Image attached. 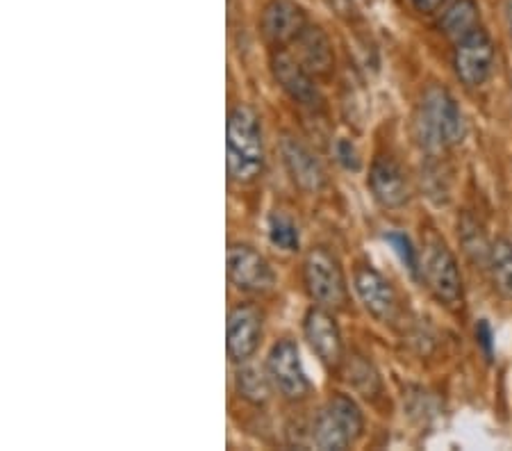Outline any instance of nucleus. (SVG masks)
<instances>
[{
	"label": "nucleus",
	"mask_w": 512,
	"mask_h": 451,
	"mask_svg": "<svg viewBox=\"0 0 512 451\" xmlns=\"http://www.w3.org/2000/svg\"><path fill=\"white\" fill-rule=\"evenodd\" d=\"M417 139L428 153L456 149L467 135V121L453 94L444 85H428L417 108Z\"/></svg>",
	"instance_id": "1"
},
{
	"label": "nucleus",
	"mask_w": 512,
	"mask_h": 451,
	"mask_svg": "<svg viewBox=\"0 0 512 451\" xmlns=\"http://www.w3.org/2000/svg\"><path fill=\"white\" fill-rule=\"evenodd\" d=\"M226 167L237 183H253L264 171V142L260 117L249 105H235L228 112Z\"/></svg>",
	"instance_id": "2"
},
{
	"label": "nucleus",
	"mask_w": 512,
	"mask_h": 451,
	"mask_svg": "<svg viewBox=\"0 0 512 451\" xmlns=\"http://www.w3.org/2000/svg\"><path fill=\"white\" fill-rule=\"evenodd\" d=\"M419 276L428 292L451 310H456L465 301V285H462V274L458 260L449 249V244L437 233L426 237L424 249L419 253Z\"/></svg>",
	"instance_id": "3"
},
{
	"label": "nucleus",
	"mask_w": 512,
	"mask_h": 451,
	"mask_svg": "<svg viewBox=\"0 0 512 451\" xmlns=\"http://www.w3.org/2000/svg\"><path fill=\"white\" fill-rule=\"evenodd\" d=\"M362 433H365V415L358 401L337 392L319 410L312 426V445L324 451H344L353 447Z\"/></svg>",
	"instance_id": "4"
},
{
	"label": "nucleus",
	"mask_w": 512,
	"mask_h": 451,
	"mask_svg": "<svg viewBox=\"0 0 512 451\" xmlns=\"http://www.w3.org/2000/svg\"><path fill=\"white\" fill-rule=\"evenodd\" d=\"M303 283L308 297L321 308L344 310L349 303V281H346L340 258L328 246H312L303 260Z\"/></svg>",
	"instance_id": "5"
},
{
	"label": "nucleus",
	"mask_w": 512,
	"mask_h": 451,
	"mask_svg": "<svg viewBox=\"0 0 512 451\" xmlns=\"http://www.w3.org/2000/svg\"><path fill=\"white\" fill-rule=\"evenodd\" d=\"M497 67V48L483 26L453 44V71L467 89L483 87Z\"/></svg>",
	"instance_id": "6"
},
{
	"label": "nucleus",
	"mask_w": 512,
	"mask_h": 451,
	"mask_svg": "<svg viewBox=\"0 0 512 451\" xmlns=\"http://www.w3.org/2000/svg\"><path fill=\"white\" fill-rule=\"evenodd\" d=\"M228 281L244 294H267L276 285L269 260L246 242H233L226 253Z\"/></svg>",
	"instance_id": "7"
},
{
	"label": "nucleus",
	"mask_w": 512,
	"mask_h": 451,
	"mask_svg": "<svg viewBox=\"0 0 512 451\" xmlns=\"http://www.w3.org/2000/svg\"><path fill=\"white\" fill-rule=\"evenodd\" d=\"M267 372L274 388L289 401H301L312 392V383L305 374L299 344L289 338L278 340L269 351Z\"/></svg>",
	"instance_id": "8"
},
{
	"label": "nucleus",
	"mask_w": 512,
	"mask_h": 451,
	"mask_svg": "<svg viewBox=\"0 0 512 451\" xmlns=\"http://www.w3.org/2000/svg\"><path fill=\"white\" fill-rule=\"evenodd\" d=\"M271 73H274L278 87L301 108L315 112L324 108V96H321L315 76L296 60V55L289 48H274V53H271Z\"/></svg>",
	"instance_id": "9"
},
{
	"label": "nucleus",
	"mask_w": 512,
	"mask_h": 451,
	"mask_svg": "<svg viewBox=\"0 0 512 451\" xmlns=\"http://www.w3.org/2000/svg\"><path fill=\"white\" fill-rule=\"evenodd\" d=\"M303 333L310 349L315 351L319 363L326 369L333 372V369H340L344 365V340L333 310L321 306L310 308L303 319Z\"/></svg>",
	"instance_id": "10"
},
{
	"label": "nucleus",
	"mask_w": 512,
	"mask_h": 451,
	"mask_svg": "<svg viewBox=\"0 0 512 451\" xmlns=\"http://www.w3.org/2000/svg\"><path fill=\"white\" fill-rule=\"evenodd\" d=\"M310 26V16L296 0H269L260 14V32L271 48H287Z\"/></svg>",
	"instance_id": "11"
},
{
	"label": "nucleus",
	"mask_w": 512,
	"mask_h": 451,
	"mask_svg": "<svg viewBox=\"0 0 512 451\" xmlns=\"http://www.w3.org/2000/svg\"><path fill=\"white\" fill-rule=\"evenodd\" d=\"M264 315L253 303H237L230 308L226 324V349L233 363H249L262 340Z\"/></svg>",
	"instance_id": "12"
},
{
	"label": "nucleus",
	"mask_w": 512,
	"mask_h": 451,
	"mask_svg": "<svg viewBox=\"0 0 512 451\" xmlns=\"http://www.w3.org/2000/svg\"><path fill=\"white\" fill-rule=\"evenodd\" d=\"M355 294L367 313L378 322H394L399 315V294L394 285L371 265H358L353 272Z\"/></svg>",
	"instance_id": "13"
},
{
	"label": "nucleus",
	"mask_w": 512,
	"mask_h": 451,
	"mask_svg": "<svg viewBox=\"0 0 512 451\" xmlns=\"http://www.w3.org/2000/svg\"><path fill=\"white\" fill-rule=\"evenodd\" d=\"M367 185L376 203L383 205L385 210H399L406 208L410 203V178L406 174V169H403L392 155H378V158L371 162Z\"/></svg>",
	"instance_id": "14"
},
{
	"label": "nucleus",
	"mask_w": 512,
	"mask_h": 451,
	"mask_svg": "<svg viewBox=\"0 0 512 451\" xmlns=\"http://www.w3.org/2000/svg\"><path fill=\"white\" fill-rule=\"evenodd\" d=\"M280 155H283L287 174L292 176L294 185H299L303 192L317 194L326 187V171L308 144H303L299 137L285 135L280 139Z\"/></svg>",
	"instance_id": "15"
},
{
	"label": "nucleus",
	"mask_w": 512,
	"mask_h": 451,
	"mask_svg": "<svg viewBox=\"0 0 512 451\" xmlns=\"http://www.w3.org/2000/svg\"><path fill=\"white\" fill-rule=\"evenodd\" d=\"M292 53L315 78H328L330 73L335 71L333 41L326 35V30L315 26V23H310V26L294 39Z\"/></svg>",
	"instance_id": "16"
},
{
	"label": "nucleus",
	"mask_w": 512,
	"mask_h": 451,
	"mask_svg": "<svg viewBox=\"0 0 512 451\" xmlns=\"http://www.w3.org/2000/svg\"><path fill=\"white\" fill-rule=\"evenodd\" d=\"M437 28L444 37L456 44L458 39L481 28V7H478L476 0H451L447 7H442Z\"/></svg>",
	"instance_id": "17"
},
{
	"label": "nucleus",
	"mask_w": 512,
	"mask_h": 451,
	"mask_svg": "<svg viewBox=\"0 0 512 451\" xmlns=\"http://www.w3.org/2000/svg\"><path fill=\"white\" fill-rule=\"evenodd\" d=\"M346 369V381H349L351 388L362 395L365 399H378L383 395V381L378 369L367 356L353 354L351 358H344Z\"/></svg>",
	"instance_id": "18"
},
{
	"label": "nucleus",
	"mask_w": 512,
	"mask_h": 451,
	"mask_svg": "<svg viewBox=\"0 0 512 451\" xmlns=\"http://www.w3.org/2000/svg\"><path fill=\"white\" fill-rule=\"evenodd\" d=\"M458 237H460V246L465 251V256L469 262L476 267L487 269V260H490V251H492V242L487 240L485 228L481 221L472 215H462L460 224H458Z\"/></svg>",
	"instance_id": "19"
},
{
	"label": "nucleus",
	"mask_w": 512,
	"mask_h": 451,
	"mask_svg": "<svg viewBox=\"0 0 512 451\" xmlns=\"http://www.w3.org/2000/svg\"><path fill=\"white\" fill-rule=\"evenodd\" d=\"M487 272H490L492 285L499 292V297L512 301V242L508 237H497L492 242Z\"/></svg>",
	"instance_id": "20"
},
{
	"label": "nucleus",
	"mask_w": 512,
	"mask_h": 451,
	"mask_svg": "<svg viewBox=\"0 0 512 451\" xmlns=\"http://www.w3.org/2000/svg\"><path fill=\"white\" fill-rule=\"evenodd\" d=\"M237 392L239 397L249 401V404L255 406H262L269 401L271 395V379H269V372L264 374L262 369L253 367V365H244L237 369Z\"/></svg>",
	"instance_id": "21"
},
{
	"label": "nucleus",
	"mask_w": 512,
	"mask_h": 451,
	"mask_svg": "<svg viewBox=\"0 0 512 451\" xmlns=\"http://www.w3.org/2000/svg\"><path fill=\"white\" fill-rule=\"evenodd\" d=\"M269 240L280 251H296L301 246V231L292 217L276 210L269 217Z\"/></svg>",
	"instance_id": "22"
},
{
	"label": "nucleus",
	"mask_w": 512,
	"mask_h": 451,
	"mask_svg": "<svg viewBox=\"0 0 512 451\" xmlns=\"http://www.w3.org/2000/svg\"><path fill=\"white\" fill-rule=\"evenodd\" d=\"M385 240L390 242L392 249L396 251V256L401 258L403 265L410 269L412 276H419V251L412 246L410 237L406 233H399V231H392L385 235Z\"/></svg>",
	"instance_id": "23"
},
{
	"label": "nucleus",
	"mask_w": 512,
	"mask_h": 451,
	"mask_svg": "<svg viewBox=\"0 0 512 451\" xmlns=\"http://www.w3.org/2000/svg\"><path fill=\"white\" fill-rule=\"evenodd\" d=\"M335 155L346 169H353V171L360 169V155H358V151H355V146H353V142H349V139H340V142L335 144Z\"/></svg>",
	"instance_id": "24"
},
{
	"label": "nucleus",
	"mask_w": 512,
	"mask_h": 451,
	"mask_svg": "<svg viewBox=\"0 0 512 451\" xmlns=\"http://www.w3.org/2000/svg\"><path fill=\"white\" fill-rule=\"evenodd\" d=\"M324 3L344 21H353L355 16H358V7H355V0H324Z\"/></svg>",
	"instance_id": "25"
},
{
	"label": "nucleus",
	"mask_w": 512,
	"mask_h": 451,
	"mask_svg": "<svg viewBox=\"0 0 512 451\" xmlns=\"http://www.w3.org/2000/svg\"><path fill=\"white\" fill-rule=\"evenodd\" d=\"M412 5H415V10L421 14H435L440 12L444 5L449 3V0H410Z\"/></svg>",
	"instance_id": "26"
},
{
	"label": "nucleus",
	"mask_w": 512,
	"mask_h": 451,
	"mask_svg": "<svg viewBox=\"0 0 512 451\" xmlns=\"http://www.w3.org/2000/svg\"><path fill=\"white\" fill-rule=\"evenodd\" d=\"M476 338L478 342L483 344V349L487 351V356L492 354V333H490V326H487L485 322H481L476 326Z\"/></svg>",
	"instance_id": "27"
},
{
	"label": "nucleus",
	"mask_w": 512,
	"mask_h": 451,
	"mask_svg": "<svg viewBox=\"0 0 512 451\" xmlns=\"http://www.w3.org/2000/svg\"><path fill=\"white\" fill-rule=\"evenodd\" d=\"M506 19H508V30H510V39H512V0L506 3Z\"/></svg>",
	"instance_id": "28"
}]
</instances>
